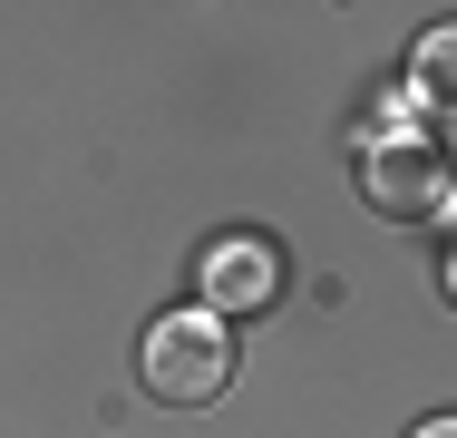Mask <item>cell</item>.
<instances>
[{"mask_svg": "<svg viewBox=\"0 0 457 438\" xmlns=\"http://www.w3.org/2000/svg\"><path fill=\"white\" fill-rule=\"evenodd\" d=\"M409 97H419L428 117H457V20L419 39V59H409Z\"/></svg>", "mask_w": 457, "mask_h": 438, "instance_id": "4", "label": "cell"}, {"mask_svg": "<svg viewBox=\"0 0 457 438\" xmlns=\"http://www.w3.org/2000/svg\"><path fill=\"white\" fill-rule=\"evenodd\" d=\"M282 292V254L263 244V234H214L204 244V312H263Z\"/></svg>", "mask_w": 457, "mask_h": 438, "instance_id": "3", "label": "cell"}, {"mask_svg": "<svg viewBox=\"0 0 457 438\" xmlns=\"http://www.w3.org/2000/svg\"><path fill=\"white\" fill-rule=\"evenodd\" d=\"M361 195L379 215H428L448 195V156L428 137H370L361 147Z\"/></svg>", "mask_w": 457, "mask_h": 438, "instance_id": "2", "label": "cell"}, {"mask_svg": "<svg viewBox=\"0 0 457 438\" xmlns=\"http://www.w3.org/2000/svg\"><path fill=\"white\" fill-rule=\"evenodd\" d=\"M438 292H448V302H457V244H448V263H438Z\"/></svg>", "mask_w": 457, "mask_h": 438, "instance_id": "5", "label": "cell"}, {"mask_svg": "<svg viewBox=\"0 0 457 438\" xmlns=\"http://www.w3.org/2000/svg\"><path fill=\"white\" fill-rule=\"evenodd\" d=\"M137 370H146V390L166 400V409H204V400H224V380H234V332H224V312H166L146 350H137Z\"/></svg>", "mask_w": 457, "mask_h": 438, "instance_id": "1", "label": "cell"}, {"mask_svg": "<svg viewBox=\"0 0 457 438\" xmlns=\"http://www.w3.org/2000/svg\"><path fill=\"white\" fill-rule=\"evenodd\" d=\"M409 438H457V419H419V429H409Z\"/></svg>", "mask_w": 457, "mask_h": 438, "instance_id": "6", "label": "cell"}]
</instances>
